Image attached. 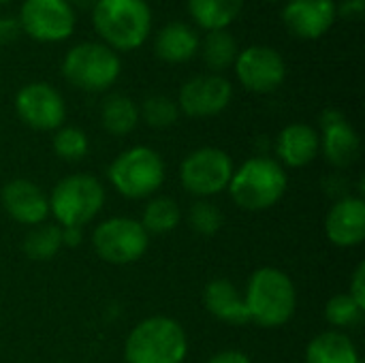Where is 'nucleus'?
Wrapping results in <instances>:
<instances>
[{
    "mask_svg": "<svg viewBox=\"0 0 365 363\" xmlns=\"http://www.w3.org/2000/svg\"><path fill=\"white\" fill-rule=\"evenodd\" d=\"M101 43L113 51L139 49L152 32V6L148 0H96L90 11Z\"/></svg>",
    "mask_w": 365,
    "mask_h": 363,
    "instance_id": "obj_1",
    "label": "nucleus"
},
{
    "mask_svg": "<svg viewBox=\"0 0 365 363\" xmlns=\"http://www.w3.org/2000/svg\"><path fill=\"white\" fill-rule=\"evenodd\" d=\"M244 304L250 323L265 329L282 327L295 315V306H297L295 285L282 270L261 267L248 280Z\"/></svg>",
    "mask_w": 365,
    "mask_h": 363,
    "instance_id": "obj_2",
    "label": "nucleus"
},
{
    "mask_svg": "<svg viewBox=\"0 0 365 363\" xmlns=\"http://www.w3.org/2000/svg\"><path fill=\"white\" fill-rule=\"evenodd\" d=\"M287 190V173L282 165L269 156L248 158L229 182L231 199L246 212H263L274 208Z\"/></svg>",
    "mask_w": 365,
    "mask_h": 363,
    "instance_id": "obj_3",
    "label": "nucleus"
},
{
    "mask_svg": "<svg viewBox=\"0 0 365 363\" xmlns=\"http://www.w3.org/2000/svg\"><path fill=\"white\" fill-rule=\"evenodd\" d=\"M188 338L182 325L169 317H150L128 334L124 357L128 363H182Z\"/></svg>",
    "mask_w": 365,
    "mask_h": 363,
    "instance_id": "obj_4",
    "label": "nucleus"
},
{
    "mask_svg": "<svg viewBox=\"0 0 365 363\" xmlns=\"http://www.w3.org/2000/svg\"><path fill=\"white\" fill-rule=\"evenodd\" d=\"M122 73L118 51L101 41H81L62 58V75L68 83L86 92H103L111 88Z\"/></svg>",
    "mask_w": 365,
    "mask_h": 363,
    "instance_id": "obj_5",
    "label": "nucleus"
},
{
    "mask_svg": "<svg viewBox=\"0 0 365 363\" xmlns=\"http://www.w3.org/2000/svg\"><path fill=\"white\" fill-rule=\"evenodd\" d=\"M109 182L126 199H145L165 182V163L160 154L148 145L124 150L109 165Z\"/></svg>",
    "mask_w": 365,
    "mask_h": 363,
    "instance_id": "obj_6",
    "label": "nucleus"
},
{
    "mask_svg": "<svg viewBox=\"0 0 365 363\" xmlns=\"http://www.w3.org/2000/svg\"><path fill=\"white\" fill-rule=\"evenodd\" d=\"M47 201L49 214H53L60 227H83L103 210L105 188L96 178L75 173L62 178L53 186Z\"/></svg>",
    "mask_w": 365,
    "mask_h": 363,
    "instance_id": "obj_7",
    "label": "nucleus"
},
{
    "mask_svg": "<svg viewBox=\"0 0 365 363\" xmlns=\"http://www.w3.org/2000/svg\"><path fill=\"white\" fill-rule=\"evenodd\" d=\"M150 244V235L139 220L115 216L103 220L92 233V246L96 255L111 265H128L139 261Z\"/></svg>",
    "mask_w": 365,
    "mask_h": 363,
    "instance_id": "obj_8",
    "label": "nucleus"
},
{
    "mask_svg": "<svg viewBox=\"0 0 365 363\" xmlns=\"http://www.w3.org/2000/svg\"><path fill=\"white\" fill-rule=\"evenodd\" d=\"M17 21L38 43H62L73 36L77 13L68 0H24Z\"/></svg>",
    "mask_w": 365,
    "mask_h": 363,
    "instance_id": "obj_9",
    "label": "nucleus"
},
{
    "mask_svg": "<svg viewBox=\"0 0 365 363\" xmlns=\"http://www.w3.org/2000/svg\"><path fill=\"white\" fill-rule=\"evenodd\" d=\"M233 175V160L220 148H199L190 152L182 167V186L197 197H212L229 188Z\"/></svg>",
    "mask_w": 365,
    "mask_h": 363,
    "instance_id": "obj_10",
    "label": "nucleus"
},
{
    "mask_svg": "<svg viewBox=\"0 0 365 363\" xmlns=\"http://www.w3.org/2000/svg\"><path fill=\"white\" fill-rule=\"evenodd\" d=\"M233 68L240 83L257 94H269L287 79V62L282 53L267 45H248L246 49H240Z\"/></svg>",
    "mask_w": 365,
    "mask_h": 363,
    "instance_id": "obj_11",
    "label": "nucleus"
},
{
    "mask_svg": "<svg viewBox=\"0 0 365 363\" xmlns=\"http://www.w3.org/2000/svg\"><path fill=\"white\" fill-rule=\"evenodd\" d=\"M15 111L34 131H58L66 118L62 94L45 81H32L19 88L15 94Z\"/></svg>",
    "mask_w": 365,
    "mask_h": 363,
    "instance_id": "obj_12",
    "label": "nucleus"
},
{
    "mask_svg": "<svg viewBox=\"0 0 365 363\" xmlns=\"http://www.w3.org/2000/svg\"><path fill=\"white\" fill-rule=\"evenodd\" d=\"M233 98V86L225 75L203 73L188 79L178 94V107L190 118H212L222 113Z\"/></svg>",
    "mask_w": 365,
    "mask_h": 363,
    "instance_id": "obj_13",
    "label": "nucleus"
},
{
    "mask_svg": "<svg viewBox=\"0 0 365 363\" xmlns=\"http://www.w3.org/2000/svg\"><path fill=\"white\" fill-rule=\"evenodd\" d=\"M336 4V0H287L282 9V24L297 39H321L338 19Z\"/></svg>",
    "mask_w": 365,
    "mask_h": 363,
    "instance_id": "obj_14",
    "label": "nucleus"
},
{
    "mask_svg": "<svg viewBox=\"0 0 365 363\" xmlns=\"http://www.w3.org/2000/svg\"><path fill=\"white\" fill-rule=\"evenodd\" d=\"M321 128L323 135L321 148L325 158L336 167H349L359 158L361 141L353 124L346 120V116L340 109H325L321 113Z\"/></svg>",
    "mask_w": 365,
    "mask_h": 363,
    "instance_id": "obj_15",
    "label": "nucleus"
},
{
    "mask_svg": "<svg viewBox=\"0 0 365 363\" xmlns=\"http://www.w3.org/2000/svg\"><path fill=\"white\" fill-rule=\"evenodd\" d=\"M4 212L21 225H41L49 216V201L45 193L30 180L17 178L4 184L0 193Z\"/></svg>",
    "mask_w": 365,
    "mask_h": 363,
    "instance_id": "obj_16",
    "label": "nucleus"
},
{
    "mask_svg": "<svg viewBox=\"0 0 365 363\" xmlns=\"http://www.w3.org/2000/svg\"><path fill=\"white\" fill-rule=\"evenodd\" d=\"M325 235L338 248H355L365 237V201L344 197L327 212Z\"/></svg>",
    "mask_w": 365,
    "mask_h": 363,
    "instance_id": "obj_17",
    "label": "nucleus"
},
{
    "mask_svg": "<svg viewBox=\"0 0 365 363\" xmlns=\"http://www.w3.org/2000/svg\"><path fill=\"white\" fill-rule=\"evenodd\" d=\"M201 36L186 21H167L154 36V53L167 64H184L199 53Z\"/></svg>",
    "mask_w": 365,
    "mask_h": 363,
    "instance_id": "obj_18",
    "label": "nucleus"
},
{
    "mask_svg": "<svg viewBox=\"0 0 365 363\" xmlns=\"http://www.w3.org/2000/svg\"><path fill=\"white\" fill-rule=\"evenodd\" d=\"M321 139L319 133L304 122H293L284 126L276 139V154L287 167H306L319 154Z\"/></svg>",
    "mask_w": 365,
    "mask_h": 363,
    "instance_id": "obj_19",
    "label": "nucleus"
},
{
    "mask_svg": "<svg viewBox=\"0 0 365 363\" xmlns=\"http://www.w3.org/2000/svg\"><path fill=\"white\" fill-rule=\"evenodd\" d=\"M203 304H205L207 312L222 323H229V325L250 323L242 293L227 278H214L205 285Z\"/></svg>",
    "mask_w": 365,
    "mask_h": 363,
    "instance_id": "obj_20",
    "label": "nucleus"
},
{
    "mask_svg": "<svg viewBox=\"0 0 365 363\" xmlns=\"http://www.w3.org/2000/svg\"><path fill=\"white\" fill-rule=\"evenodd\" d=\"M246 0H186V9L195 26L210 30H227L242 13Z\"/></svg>",
    "mask_w": 365,
    "mask_h": 363,
    "instance_id": "obj_21",
    "label": "nucleus"
},
{
    "mask_svg": "<svg viewBox=\"0 0 365 363\" xmlns=\"http://www.w3.org/2000/svg\"><path fill=\"white\" fill-rule=\"evenodd\" d=\"M306 363H361V359L346 334L325 332L308 344Z\"/></svg>",
    "mask_w": 365,
    "mask_h": 363,
    "instance_id": "obj_22",
    "label": "nucleus"
},
{
    "mask_svg": "<svg viewBox=\"0 0 365 363\" xmlns=\"http://www.w3.org/2000/svg\"><path fill=\"white\" fill-rule=\"evenodd\" d=\"M139 120H141L139 105L133 98H128L124 94H109L103 101L101 122L107 133H111L115 137H124L135 131Z\"/></svg>",
    "mask_w": 365,
    "mask_h": 363,
    "instance_id": "obj_23",
    "label": "nucleus"
},
{
    "mask_svg": "<svg viewBox=\"0 0 365 363\" xmlns=\"http://www.w3.org/2000/svg\"><path fill=\"white\" fill-rule=\"evenodd\" d=\"M199 51L203 56V62L207 64V68L212 73H222L229 66H233L240 47L235 36L229 30H210L205 32V36L201 39Z\"/></svg>",
    "mask_w": 365,
    "mask_h": 363,
    "instance_id": "obj_24",
    "label": "nucleus"
},
{
    "mask_svg": "<svg viewBox=\"0 0 365 363\" xmlns=\"http://www.w3.org/2000/svg\"><path fill=\"white\" fill-rule=\"evenodd\" d=\"M180 223V208L173 199L169 197H156L152 199L145 210H143V218H141V227L145 229V233H169L178 227Z\"/></svg>",
    "mask_w": 365,
    "mask_h": 363,
    "instance_id": "obj_25",
    "label": "nucleus"
},
{
    "mask_svg": "<svg viewBox=\"0 0 365 363\" xmlns=\"http://www.w3.org/2000/svg\"><path fill=\"white\" fill-rule=\"evenodd\" d=\"M60 225H36L24 240V252L32 261H49L62 248Z\"/></svg>",
    "mask_w": 365,
    "mask_h": 363,
    "instance_id": "obj_26",
    "label": "nucleus"
},
{
    "mask_svg": "<svg viewBox=\"0 0 365 363\" xmlns=\"http://www.w3.org/2000/svg\"><path fill=\"white\" fill-rule=\"evenodd\" d=\"M139 116L152 128H169L178 122L180 107L173 98H169L165 94H152L139 107Z\"/></svg>",
    "mask_w": 365,
    "mask_h": 363,
    "instance_id": "obj_27",
    "label": "nucleus"
},
{
    "mask_svg": "<svg viewBox=\"0 0 365 363\" xmlns=\"http://www.w3.org/2000/svg\"><path fill=\"white\" fill-rule=\"evenodd\" d=\"M51 148L62 160L75 163V160H81L88 154L90 141H88V135L81 128H77V126H60L56 131V135H53Z\"/></svg>",
    "mask_w": 365,
    "mask_h": 363,
    "instance_id": "obj_28",
    "label": "nucleus"
},
{
    "mask_svg": "<svg viewBox=\"0 0 365 363\" xmlns=\"http://www.w3.org/2000/svg\"><path fill=\"white\" fill-rule=\"evenodd\" d=\"M222 212L218 210V205H214L212 201H197L190 212H188V225L192 227V231H197L199 235H216L222 229Z\"/></svg>",
    "mask_w": 365,
    "mask_h": 363,
    "instance_id": "obj_29",
    "label": "nucleus"
},
{
    "mask_svg": "<svg viewBox=\"0 0 365 363\" xmlns=\"http://www.w3.org/2000/svg\"><path fill=\"white\" fill-rule=\"evenodd\" d=\"M361 317H364V310L351 300L349 293L334 295L327 302V306H325V319L334 327H353V325H359Z\"/></svg>",
    "mask_w": 365,
    "mask_h": 363,
    "instance_id": "obj_30",
    "label": "nucleus"
},
{
    "mask_svg": "<svg viewBox=\"0 0 365 363\" xmlns=\"http://www.w3.org/2000/svg\"><path fill=\"white\" fill-rule=\"evenodd\" d=\"M349 295L351 300L365 310V263H359L355 274H353V280H351V289H349Z\"/></svg>",
    "mask_w": 365,
    "mask_h": 363,
    "instance_id": "obj_31",
    "label": "nucleus"
},
{
    "mask_svg": "<svg viewBox=\"0 0 365 363\" xmlns=\"http://www.w3.org/2000/svg\"><path fill=\"white\" fill-rule=\"evenodd\" d=\"M364 11L365 0H342L340 4H336L338 17H344V19H359Z\"/></svg>",
    "mask_w": 365,
    "mask_h": 363,
    "instance_id": "obj_32",
    "label": "nucleus"
},
{
    "mask_svg": "<svg viewBox=\"0 0 365 363\" xmlns=\"http://www.w3.org/2000/svg\"><path fill=\"white\" fill-rule=\"evenodd\" d=\"M21 32V26L13 17H0V43L2 41H13Z\"/></svg>",
    "mask_w": 365,
    "mask_h": 363,
    "instance_id": "obj_33",
    "label": "nucleus"
},
{
    "mask_svg": "<svg viewBox=\"0 0 365 363\" xmlns=\"http://www.w3.org/2000/svg\"><path fill=\"white\" fill-rule=\"evenodd\" d=\"M62 231V246L75 248L83 242V227H60Z\"/></svg>",
    "mask_w": 365,
    "mask_h": 363,
    "instance_id": "obj_34",
    "label": "nucleus"
},
{
    "mask_svg": "<svg viewBox=\"0 0 365 363\" xmlns=\"http://www.w3.org/2000/svg\"><path fill=\"white\" fill-rule=\"evenodd\" d=\"M207 363H250V357L242 351H222L216 353Z\"/></svg>",
    "mask_w": 365,
    "mask_h": 363,
    "instance_id": "obj_35",
    "label": "nucleus"
},
{
    "mask_svg": "<svg viewBox=\"0 0 365 363\" xmlns=\"http://www.w3.org/2000/svg\"><path fill=\"white\" fill-rule=\"evenodd\" d=\"M68 2L75 9V13L77 11H92V6L96 4V0H68Z\"/></svg>",
    "mask_w": 365,
    "mask_h": 363,
    "instance_id": "obj_36",
    "label": "nucleus"
},
{
    "mask_svg": "<svg viewBox=\"0 0 365 363\" xmlns=\"http://www.w3.org/2000/svg\"><path fill=\"white\" fill-rule=\"evenodd\" d=\"M267 2H282V0H267ZM287 2V0H284Z\"/></svg>",
    "mask_w": 365,
    "mask_h": 363,
    "instance_id": "obj_37",
    "label": "nucleus"
},
{
    "mask_svg": "<svg viewBox=\"0 0 365 363\" xmlns=\"http://www.w3.org/2000/svg\"><path fill=\"white\" fill-rule=\"evenodd\" d=\"M4 2H11V0H0V4H4Z\"/></svg>",
    "mask_w": 365,
    "mask_h": 363,
    "instance_id": "obj_38",
    "label": "nucleus"
}]
</instances>
